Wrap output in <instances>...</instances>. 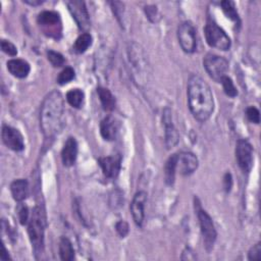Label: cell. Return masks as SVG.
Wrapping results in <instances>:
<instances>
[{
	"mask_svg": "<svg viewBox=\"0 0 261 261\" xmlns=\"http://www.w3.org/2000/svg\"><path fill=\"white\" fill-rule=\"evenodd\" d=\"M189 107L193 117L203 123L214 110V100L209 85L199 76L193 74L188 82Z\"/></svg>",
	"mask_w": 261,
	"mask_h": 261,
	"instance_id": "6da1fadb",
	"label": "cell"
},
{
	"mask_svg": "<svg viewBox=\"0 0 261 261\" xmlns=\"http://www.w3.org/2000/svg\"><path fill=\"white\" fill-rule=\"evenodd\" d=\"M64 102L58 91L49 93L41 106L40 126L45 138H53L62 129Z\"/></svg>",
	"mask_w": 261,
	"mask_h": 261,
	"instance_id": "7a4b0ae2",
	"label": "cell"
},
{
	"mask_svg": "<svg viewBox=\"0 0 261 261\" xmlns=\"http://www.w3.org/2000/svg\"><path fill=\"white\" fill-rule=\"evenodd\" d=\"M46 226L45 212L43 207L36 206L33 210V214L29 220L28 233L35 254H42L44 249V232Z\"/></svg>",
	"mask_w": 261,
	"mask_h": 261,
	"instance_id": "3957f363",
	"label": "cell"
},
{
	"mask_svg": "<svg viewBox=\"0 0 261 261\" xmlns=\"http://www.w3.org/2000/svg\"><path fill=\"white\" fill-rule=\"evenodd\" d=\"M195 209H196V213H197V216L199 219L201 234L203 236L205 248L207 249V251H210L213 248V245H214V242H215L216 236H217L212 218L201 207V204H200L198 198H195Z\"/></svg>",
	"mask_w": 261,
	"mask_h": 261,
	"instance_id": "277c9868",
	"label": "cell"
},
{
	"mask_svg": "<svg viewBox=\"0 0 261 261\" xmlns=\"http://www.w3.org/2000/svg\"><path fill=\"white\" fill-rule=\"evenodd\" d=\"M205 38L209 46L219 50H229L231 48V39L227 33L214 22H208L204 28Z\"/></svg>",
	"mask_w": 261,
	"mask_h": 261,
	"instance_id": "5b68a950",
	"label": "cell"
},
{
	"mask_svg": "<svg viewBox=\"0 0 261 261\" xmlns=\"http://www.w3.org/2000/svg\"><path fill=\"white\" fill-rule=\"evenodd\" d=\"M38 25L45 35L58 39L61 35L60 17L55 12H43L38 16Z\"/></svg>",
	"mask_w": 261,
	"mask_h": 261,
	"instance_id": "8992f818",
	"label": "cell"
},
{
	"mask_svg": "<svg viewBox=\"0 0 261 261\" xmlns=\"http://www.w3.org/2000/svg\"><path fill=\"white\" fill-rule=\"evenodd\" d=\"M204 67L209 77L215 82H220L229 69V62L226 58L209 53L204 57Z\"/></svg>",
	"mask_w": 261,
	"mask_h": 261,
	"instance_id": "52a82bcc",
	"label": "cell"
},
{
	"mask_svg": "<svg viewBox=\"0 0 261 261\" xmlns=\"http://www.w3.org/2000/svg\"><path fill=\"white\" fill-rule=\"evenodd\" d=\"M178 39L182 49L187 53L195 52L197 48V37L194 26L189 22H184L178 29Z\"/></svg>",
	"mask_w": 261,
	"mask_h": 261,
	"instance_id": "ba28073f",
	"label": "cell"
},
{
	"mask_svg": "<svg viewBox=\"0 0 261 261\" xmlns=\"http://www.w3.org/2000/svg\"><path fill=\"white\" fill-rule=\"evenodd\" d=\"M67 7L78 27L83 31L88 30L90 28V18L85 3L80 0H71L67 3Z\"/></svg>",
	"mask_w": 261,
	"mask_h": 261,
	"instance_id": "9c48e42d",
	"label": "cell"
},
{
	"mask_svg": "<svg viewBox=\"0 0 261 261\" xmlns=\"http://www.w3.org/2000/svg\"><path fill=\"white\" fill-rule=\"evenodd\" d=\"M236 158L240 168L249 172L253 166V148L246 140H239L236 146Z\"/></svg>",
	"mask_w": 261,
	"mask_h": 261,
	"instance_id": "30bf717a",
	"label": "cell"
},
{
	"mask_svg": "<svg viewBox=\"0 0 261 261\" xmlns=\"http://www.w3.org/2000/svg\"><path fill=\"white\" fill-rule=\"evenodd\" d=\"M3 141L6 144V146L14 151H22L25 148V142H24V137L20 133L19 130L4 125L3 127Z\"/></svg>",
	"mask_w": 261,
	"mask_h": 261,
	"instance_id": "8fae6325",
	"label": "cell"
},
{
	"mask_svg": "<svg viewBox=\"0 0 261 261\" xmlns=\"http://www.w3.org/2000/svg\"><path fill=\"white\" fill-rule=\"evenodd\" d=\"M198 158L191 152H181L177 154V171L183 176H189L198 167Z\"/></svg>",
	"mask_w": 261,
	"mask_h": 261,
	"instance_id": "7c38bea8",
	"label": "cell"
},
{
	"mask_svg": "<svg viewBox=\"0 0 261 261\" xmlns=\"http://www.w3.org/2000/svg\"><path fill=\"white\" fill-rule=\"evenodd\" d=\"M162 121L165 128V145L167 149H170L172 147H175L179 143L180 135L175 125L172 123L171 111L168 108H166L163 111Z\"/></svg>",
	"mask_w": 261,
	"mask_h": 261,
	"instance_id": "4fadbf2b",
	"label": "cell"
},
{
	"mask_svg": "<svg viewBox=\"0 0 261 261\" xmlns=\"http://www.w3.org/2000/svg\"><path fill=\"white\" fill-rule=\"evenodd\" d=\"M147 201V194L143 191L138 192L131 204V212L133 219L138 227H142L145 217V204Z\"/></svg>",
	"mask_w": 261,
	"mask_h": 261,
	"instance_id": "5bb4252c",
	"label": "cell"
},
{
	"mask_svg": "<svg viewBox=\"0 0 261 261\" xmlns=\"http://www.w3.org/2000/svg\"><path fill=\"white\" fill-rule=\"evenodd\" d=\"M99 165L102 168L104 176L109 179H116L121 170V157L105 156L98 159Z\"/></svg>",
	"mask_w": 261,
	"mask_h": 261,
	"instance_id": "9a60e30c",
	"label": "cell"
},
{
	"mask_svg": "<svg viewBox=\"0 0 261 261\" xmlns=\"http://www.w3.org/2000/svg\"><path fill=\"white\" fill-rule=\"evenodd\" d=\"M119 128L120 126L118 121L114 117L108 116L105 119H103L100 124L101 136L106 141H114L118 137Z\"/></svg>",
	"mask_w": 261,
	"mask_h": 261,
	"instance_id": "2e32d148",
	"label": "cell"
},
{
	"mask_svg": "<svg viewBox=\"0 0 261 261\" xmlns=\"http://www.w3.org/2000/svg\"><path fill=\"white\" fill-rule=\"evenodd\" d=\"M78 156V143L74 138L70 137L66 140L62 151H61V158L62 162L65 166H71L74 164Z\"/></svg>",
	"mask_w": 261,
	"mask_h": 261,
	"instance_id": "e0dca14e",
	"label": "cell"
},
{
	"mask_svg": "<svg viewBox=\"0 0 261 261\" xmlns=\"http://www.w3.org/2000/svg\"><path fill=\"white\" fill-rule=\"evenodd\" d=\"M8 69L14 77L24 79L30 73L31 66L24 59H12L8 62Z\"/></svg>",
	"mask_w": 261,
	"mask_h": 261,
	"instance_id": "ac0fdd59",
	"label": "cell"
},
{
	"mask_svg": "<svg viewBox=\"0 0 261 261\" xmlns=\"http://www.w3.org/2000/svg\"><path fill=\"white\" fill-rule=\"evenodd\" d=\"M11 191L13 194V197L16 201L22 202L24 201L29 194V183L27 180L20 179L13 182L11 185Z\"/></svg>",
	"mask_w": 261,
	"mask_h": 261,
	"instance_id": "d6986e66",
	"label": "cell"
},
{
	"mask_svg": "<svg viewBox=\"0 0 261 261\" xmlns=\"http://www.w3.org/2000/svg\"><path fill=\"white\" fill-rule=\"evenodd\" d=\"M177 172V154L171 155L164 166V181L168 186L173 185Z\"/></svg>",
	"mask_w": 261,
	"mask_h": 261,
	"instance_id": "ffe728a7",
	"label": "cell"
},
{
	"mask_svg": "<svg viewBox=\"0 0 261 261\" xmlns=\"http://www.w3.org/2000/svg\"><path fill=\"white\" fill-rule=\"evenodd\" d=\"M97 93H98V96H99V99H100L103 109L106 111L114 110L116 107V99H115L114 95L111 94V92L108 89L100 87V88L97 89Z\"/></svg>",
	"mask_w": 261,
	"mask_h": 261,
	"instance_id": "44dd1931",
	"label": "cell"
},
{
	"mask_svg": "<svg viewBox=\"0 0 261 261\" xmlns=\"http://www.w3.org/2000/svg\"><path fill=\"white\" fill-rule=\"evenodd\" d=\"M59 254H60V258L64 261H71L74 258V250L72 248V244L65 237H62L60 239Z\"/></svg>",
	"mask_w": 261,
	"mask_h": 261,
	"instance_id": "7402d4cb",
	"label": "cell"
},
{
	"mask_svg": "<svg viewBox=\"0 0 261 261\" xmlns=\"http://www.w3.org/2000/svg\"><path fill=\"white\" fill-rule=\"evenodd\" d=\"M92 45V36L88 33H84L78 37L74 42L73 49L77 53H84Z\"/></svg>",
	"mask_w": 261,
	"mask_h": 261,
	"instance_id": "603a6c76",
	"label": "cell"
},
{
	"mask_svg": "<svg viewBox=\"0 0 261 261\" xmlns=\"http://www.w3.org/2000/svg\"><path fill=\"white\" fill-rule=\"evenodd\" d=\"M84 92L80 89H71L66 94V100L68 104L74 108H81L84 103Z\"/></svg>",
	"mask_w": 261,
	"mask_h": 261,
	"instance_id": "cb8c5ba5",
	"label": "cell"
},
{
	"mask_svg": "<svg viewBox=\"0 0 261 261\" xmlns=\"http://www.w3.org/2000/svg\"><path fill=\"white\" fill-rule=\"evenodd\" d=\"M222 12L225 13V15L233 22H235L236 24L240 23V18H239V14L236 10V6L233 2H230V0H226V2H222L220 4Z\"/></svg>",
	"mask_w": 261,
	"mask_h": 261,
	"instance_id": "d4e9b609",
	"label": "cell"
},
{
	"mask_svg": "<svg viewBox=\"0 0 261 261\" xmlns=\"http://www.w3.org/2000/svg\"><path fill=\"white\" fill-rule=\"evenodd\" d=\"M219 83H221V85H222V87H223L225 93H226L228 96L234 98V97H236V96L238 95L237 88H236L235 85H234L233 80H232L230 77H228V76L222 77V79L220 80Z\"/></svg>",
	"mask_w": 261,
	"mask_h": 261,
	"instance_id": "484cf974",
	"label": "cell"
},
{
	"mask_svg": "<svg viewBox=\"0 0 261 261\" xmlns=\"http://www.w3.org/2000/svg\"><path fill=\"white\" fill-rule=\"evenodd\" d=\"M47 58L48 60L50 61V63L55 66V67H59L61 65L64 64L65 60H64V57L62 56V54H60L59 52H56V51H53V50H50L47 52Z\"/></svg>",
	"mask_w": 261,
	"mask_h": 261,
	"instance_id": "4316f807",
	"label": "cell"
},
{
	"mask_svg": "<svg viewBox=\"0 0 261 261\" xmlns=\"http://www.w3.org/2000/svg\"><path fill=\"white\" fill-rule=\"evenodd\" d=\"M74 70L71 67H65L58 76L57 82L59 85H64L69 83L74 79Z\"/></svg>",
	"mask_w": 261,
	"mask_h": 261,
	"instance_id": "83f0119b",
	"label": "cell"
},
{
	"mask_svg": "<svg viewBox=\"0 0 261 261\" xmlns=\"http://www.w3.org/2000/svg\"><path fill=\"white\" fill-rule=\"evenodd\" d=\"M145 13L148 18V20L151 23H157L160 19V15L158 13V10L155 6H147L145 8Z\"/></svg>",
	"mask_w": 261,
	"mask_h": 261,
	"instance_id": "f1b7e54d",
	"label": "cell"
},
{
	"mask_svg": "<svg viewBox=\"0 0 261 261\" xmlns=\"http://www.w3.org/2000/svg\"><path fill=\"white\" fill-rule=\"evenodd\" d=\"M110 5H111L113 11H114L117 19L119 20L120 24L123 26V24H124V4L115 2V3H110Z\"/></svg>",
	"mask_w": 261,
	"mask_h": 261,
	"instance_id": "f546056e",
	"label": "cell"
},
{
	"mask_svg": "<svg viewBox=\"0 0 261 261\" xmlns=\"http://www.w3.org/2000/svg\"><path fill=\"white\" fill-rule=\"evenodd\" d=\"M246 116L249 122L253 123V124H259L260 123V114L259 110L256 107H249L246 110Z\"/></svg>",
	"mask_w": 261,
	"mask_h": 261,
	"instance_id": "4dcf8cb0",
	"label": "cell"
},
{
	"mask_svg": "<svg viewBox=\"0 0 261 261\" xmlns=\"http://www.w3.org/2000/svg\"><path fill=\"white\" fill-rule=\"evenodd\" d=\"M2 49L4 52H6L7 54H9L11 56H16L18 54L17 47L12 42L7 41V40L2 41Z\"/></svg>",
	"mask_w": 261,
	"mask_h": 261,
	"instance_id": "1f68e13d",
	"label": "cell"
},
{
	"mask_svg": "<svg viewBox=\"0 0 261 261\" xmlns=\"http://www.w3.org/2000/svg\"><path fill=\"white\" fill-rule=\"evenodd\" d=\"M19 218L22 225H27L29 223L30 220V212H29V208L25 205H22L19 209Z\"/></svg>",
	"mask_w": 261,
	"mask_h": 261,
	"instance_id": "d6a6232c",
	"label": "cell"
},
{
	"mask_svg": "<svg viewBox=\"0 0 261 261\" xmlns=\"http://www.w3.org/2000/svg\"><path fill=\"white\" fill-rule=\"evenodd\" d=\"M249 259L250 260H261V244L257 243L254 245L249 251Z\"/></svg>",
	"mask_w": 261,
	"mask_h": 261,
	"instance_id": "836d02e7",
	"label": "cell"
},
{
	"mask_svg": "<svg viewBox=\"0 0 261 261\" xmlns=\"http://www.w3.org/2000/svg\"><path fill=\"white\" fill-rule=\"evenodd\" d=\"M116 229L122 238H125L129 234V225L124 220L119 221L116 226Z\"/></svg>",
	"mask_w": 261,
	"mask_h": 261,
	"instance_id": "e575fe53",
	"label": "cell"
},
{
	"mask_svg": "<svg viewBox=\"0 0 261 261\" xmlns=\"http://www.w3.org/2000/svg\"><path fill=\"white\" fill-rule=\"evenodd\" d=\"M223 186L227 192H230L233 186V179H232V175L230 172H227L223 178Z\"/></svg>",
	"mask_w": 261,
	"mask_h": 261,
	"instance_id": "d590c367",
	"label": "cell"
},
{
	"mask_svg": "<svg viewBox=\"0 0 261 261\" xmlns=\"http://www.w3.org/2000/svg\"><path fill=\"white\" fill-rule=\"evenodd\" d=\"M9 259H11V257H10V255H9V253H8L6 247L3 246V253L0 254V260L7 261V260H9Z\"/></svg>",
	"mask_w": 261,
	"mask_h": 261,
	"instance_id": "8d00e7d4",
	"label": "cell"
},
{
	"mask_svg": "<svg viewBox=\"0 0 261 261\" xmlns=\"http://www.w3.org/2000/svg\"><path fill=\"white\" fill-rule=\"evenodd\" d=\"M24 3L30 5V6H33V7H37V6H41L43 4V2H41V0H33V2H31V0H25Z\"/></svg>",
	"mask_w": 261,
	"mask_h": 261,
	"instance_id": "74e56055",
	"label": "cell"
}]
</instances>
